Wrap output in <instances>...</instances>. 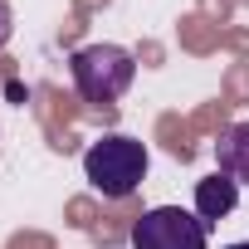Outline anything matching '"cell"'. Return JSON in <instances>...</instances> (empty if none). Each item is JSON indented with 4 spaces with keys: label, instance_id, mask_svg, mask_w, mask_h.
Wrapping results in <instances>:
<instances>
[{
    "label": "cell",
    "instance_id": "obj_1",
    "mask_svg": "<svg viewBox=\"0 0 249 249\" xmlns=\"http://www.w3.org/2000/svg\"><path fill=\"white\" fill-rule=\"evenodd\" d=\"M147 166H152L147 147H142L137 137H127V132H107V137H98V142L83 152V176H88V186H93L98 196H107V200H127V196L147 181Z\"/></svg>",
    "mask_w": 249,
    "mask_h": 249
},
{
    "label": "cell",
    "instance_id": "obj_2",
    "mask_svg": "<svg viewBox=\"0 0 249 249\" xmlns=\"http://www.w3.org/2000/svg\"><path fill=\"white\" fill-rule=\"evenodd\" d=\"M69 78H73V93L88 107H107V103H117L122 93L132 88L137 59H132V49H122V44H83L69 59Z\"/></svg>",
    "mask_w": 249,
    "mask_h": 249
},
{
    "label": "cell",
    "instance_id": "obj_3",
    "mask_svg": "<svg viewBox=\"0 0 249 249\" xmlns=\"http://www.w3.org/2000/svg\"><path fill=\"white\" fill-rule=\"evenodd\" d=\"M205 244L210 225L181 205H157L132 225V249H205Z\"/></svg>",
    "mask_w": 249,
    "mask_h": 249
},
{
    "label": "cell",
    "instance_id": "obj_4",
    "mask_svg": "<svg viewBox=\"0 0 249 249\" xmlns=\"http://www.w3.org/2000/svg\"><path fill=\"white\" fill-rule=\"evenodd\" d=\"M215 171L234 186H249V122H230L215 137Z\"/></svg>",
    "mask_w": 249,
    "mask_h": 249
},
{
    "label": "cell",
    "instance_id": "obj_5",
    "mask_svg": "<svg viewBox=\"0 0 249 249\" xmlns=\"http://www.w3.org/2000/svg\"><path fill=\"white\" fill-rule=\"evenodd\" d=\"M234 205H239V186H234L230 176H220V171H215V176L196 181V215H200L210 230H215V225H220Z\"/></svg>",
    "mask_w": 249,
    "mask_h": 249
},
{
    "label": "cell",
    "instance_id": "obj_6",
    "mask_svg": "<svg viewBox=\"0 0 249 249\" xmlns=\"http://www.w3.org/2000/svg\"><path fill=\"white\" fill-rule=\"evenodd\" d=\"M10 35H15V10H10V0H0V49L10 44Z\"/></svg>",
    "mask_w": 249,
    "mask_h": 249
},
{
    "label": "cell",
    "instance_id": "obj_7",
    "mask_svg": "<svg viewBox=\"0 0 249 249\" xmlns=\"http://www.w3.org/2000/svg\"><path fill=\"white\" fill-rule=\"evenodd\" d=\"M230 249H249V244H230Z\"/></svg>",
    "mask_w": 249,
    "mask_h": 249
}]
</instances>
